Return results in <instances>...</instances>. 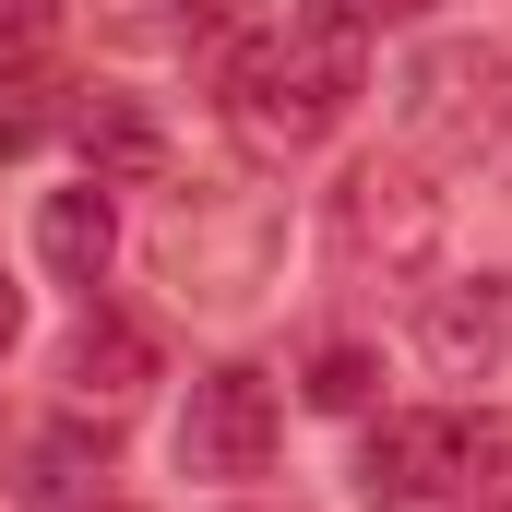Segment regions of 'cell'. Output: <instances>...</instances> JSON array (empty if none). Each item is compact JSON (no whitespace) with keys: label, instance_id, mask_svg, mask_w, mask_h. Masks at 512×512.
<instances>
[{"label":"cell","instance_id":"2","mask_svg":"<svg viewBox=\"0 0 512 512\" xmlns=\"http://www.w3.org/2000/svg\"><path fill=\"white\" fill-rule=\"evenodd\" d=\"M512 477V429L465 405H405L358 441V501L370 512H477Z\"/></svg>","mask_w":512,"mask_h":512},{"label":"cell","instance_id":"14","mask_svg":"<svg viewBox=\"0 0 512 512\" xmlns=\"http://www.w3.org/2000/svg\"><path fill=\"white\" fill-rule=\"evenodd\" d=\"M12 334H24V298H12V274H0V358H12Z\"/></svg>","mask_w":512,"mask_h":512},{"label":"cell","instance_id":"8","mask_svg":"<svg viewBox=\"0 0 512 512\" xmlns=\"http://www.w3.org/2000/svg\"><path fill=\"white\" fill-rule=\"evenodd\" d=\"M60 393H72L84 417H131V405L155 393V334L120 322V310H84L72 346H60Z\"/></svg>","mask_w":512,"mask_h":512},{"label":"cell","instance_id":"6","mask_svg":"<svg viewBox=\"0 0 512 512\" xmlns=\"http://www.w3.org/2000/svg\"><path fill=\"white\" fill-rule=\"evenodd\" d=\"M274 441H286V405L262 382L251 358H215L191 405H179V477H203V489H251L262 465H274Z\"/></svg>","mask_w":512,"mask_h":512},{"label":"cell","instance_id":"1","mask_svg":"<svg viewBox=\"0 0 512 512\" xmlns=\"http://www.w3.org/2000/svg\"><path fill=\"white\" fill-rule=\"evenodd\" d=\"M358 84H370V12L358 0H298L274 36H251L227 60V131L262 167H298V155L334 143V120L358 108Z\"/></svg>","mask_w":512,"mask_h":512},{"label":"cell","instance_id":"11","mask_svg":"<svg viewBox=\"0 0 512 512\" xmlns=\"http://www.w3.org/2000/svg\"><path fill=\"white\" fill-rule=\"evenodd\" d=\"M48 48H60V0H0V84L48 72Z\"/></svg>","mask_w":512,"mask_h":512},{"label":"cell","instance_id":"5","mask_svg":"<svg viewBox=\"0 0 512 512\" xmlns=\"http://www.w3.org/2000/svg\"><path fill=\"white\" fill-rule=\"evenodd\" d=\"M155 274L179 286V298H203V310H251L262 274H274V203L262 191H179L167 215H155Z\"/></svg>","mask_w":512,"mask_h":512},{"label":"cell","instance_id":"9","mask_svg":"<svg viewBox=\"0 0 512 512\" xmlns=\"http://www.w3.org/2000/svg\"><path fill=\"white\" fill-rule=\"evenodd\" d=\"M72 155L96 167V191H143V179H167V131H155V108L143 96H84L72 108Z\"/></svg>","mask_w":512,"mask_h":512},{"label":"cell","instance_id":"16","mask_svg":"<svg viewBox=\"0 0 512 512\" xmlns=\"http://www.w3.org/2000/svg\"><path fill=\"white\" fill-rule=\"evenodd\" d=\"M227 512H298V501H227Z\"/></svg>","mask_w":512,"mask_h":512},{"label":"cell","instance_id":"4","mask_svg":"<svg viewBox=\"0 0 512 512\" xmlns=\"http://www.w3.org/2000/svg\"><path fill=\"white\" fill-rule=\"evenodd\" d=\"M441 227H453V203L429 191V167L417 155H358L334 191H322V239L346 274H429L441 262Z\"/></svg>","mask_w":512,"mask_h":512},{"label":"cell","instance_id":"15","mask_svg":"<svg viewBox=\"0 0 512 512\" xmlns=\"http://www.w3.org/2000/svg\"><path fill=\"white\" fill-rule=\"evenodd\" d=\"M358 12H370V24H393V12H429V0H358Z\"/></svg>","mask_w":512,"mask_h":512},{"label":"cell","instance_id":"12","mask_svg":"<svg viewBox=\"0 0 512 512\" xmlns=\"http://www.w3.org/2000/svg\"><path fill=\"white\" fill-rule=\"evenodd\" d=\"M370 382H382V358H370V346H322V358H310V405H334V417H358Z\"/></svg>","mask_w":512,"mask_h":512},{"label":"cell","instance_id":"7","mask_svg":"<svg viewBox=\"0 0 512 512\" xmlns=\"http://www.w3.org/2000/svg\"><path fill=\"white\" fill-rule=\"evenodd\" d=\"M417 358L441 382H489L512 358V274H453L417 298Z\"/></svg>","mask_w":512,"mask_h":512},{"label":"cell","instance_id":"3","mask_svg":"<svg viewBox=\"0 0 512 512\" xmlns=\"http://www.w3.org/2000/svg\"><path fill=\"white\" fill-rule=\"evenodd\" d=\"M393 131L417 167H489L512 143V48L489 36H429L393 72Z\"/></svg>","mask_w":512,"mask_h":512},{"label":"cell","instance_id":"10","mask_svg":"<svg viewBox=\"0 0 512 512\" xmlns=\"http://www.w3.org/2000/svg\"><path fill=\"white\" fill-rule=\"evenodd\" d=\"M108 251H120V215H108V191H96V179H84V191H48V203H36V262H48L60 286H84V298H96Z\"/></svg>","mask_w":512,"mask_h":512},{"label":"cell","instance_id":"13","mask_svg":"<svg viewBox=\"0 0 512 512\" xmlns=\"http://www.w3.org/2000/svg\"><path fill=\"white\" fill-rule=\"evenodd\" d=\"M84 477H108V465H84V441H36V501H84Z\"/></svg>","mask_w":512,"mask_h":512}]
</instances>
